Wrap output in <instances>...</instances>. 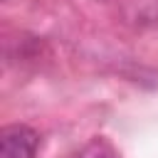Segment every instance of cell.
Returning a JSON list of instances; mask_svg holds the SVG:
<instances>
[{
	"instance_id": "obj_2",
	"label": "cell",
	"mask_w": 158,
	"mask_h": 158,
	"mask_svg": "<svg viewBox=\"0 0 158 158\" xmlns=\"http://www.w3.org/2000/svg\"><path fill=\"white\" fill-rule=\"evenodd\" d=\"M123 15L128 22H136V25L158 22V0H126Z\"/></svg>"
},
{
	"instance_id": "obj_3",
	"label": "cell",
	"mask_w": 158,
	"mask_h": 158,
	"mask_svg": "<svg viewBox=\"0 0 158 158\" xmlns=\"http://www.w3.org/2000/svg\"><path fill=\"white\" fill-rule=\"evenodd\" d=\"M77 158H118V153H116V148H114L109 141L94 138V141H89V143L79 151Z\"/></svg>"
},
{
	"instance_id": "obj_1",
	"label": "cell",
	"mask_w": 158,
	"mask_h": 158,
	"mask_svg": "<svg viewBox=\"0 0 158 158\" xmlns=\"http://www.w3.org/2000/svg\"><path fill=\"white\" fill-rule=\"evenodd\" d=\"M40 136L25 123H12L0 131V158H35Z\"/></svg>"
}]
</instances>
